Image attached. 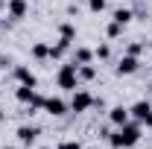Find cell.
I'll return each mask as SVG.
<instances>
[{
    "label": "cell",
    "mask_w": 152,
    "mask_h": 149,
    "mask_svg": "<svg viewBox=\"0 0 152 149\" xmlns=\"http://www.w3.org/2000/svg\"><path fill=\"white\" fill-rule=\"evenodd\" d=\"M58 149H82L76 140H64V143H58Z\"/></svg>",
    "instance_id": "ffe728a7"
},
{
    "label": "cell",
    "mask_w": 152,
    "mask_h": 149,
    "mask_svg": "<svg viewBox=\"0 0 152 149\" xmlns=\"http://www.w3.org/2000/svg\"><path fill=\"white\" fill-rule=\"evenodd\" d=\"M137 140H140V126H134V123H123V126L111 134V146H114V149L134 146Z\"/></svg>",
    "instance_id": "6da1fadb"
},
{
    "label": "cell",
    "mask_w": 152,
    "mask_h": 149,
    "mask_svg": "<svg viewBox=\"0 0 152 149\" xmlns=\"http://www.w3.org/2000/svg\"><path fill=\"white\" fill-rule=\"evenodd\" d=\"M0 6H3V0H0Z\"/></svg>",
    "instance_id": "cb8c5ba5"
},
{
    "label": "cell",
    "mask_w": 152,
    "mask_h": 149,
    "mask_svg": "<svg viewBox=\"0 0 152 149\" xmlns=\"http://www.w3.org/2000/svg\"><path fill=\"white\" fill-rule=\"evenodd\" d=\"M108 53H111L108 44H99V47H96V56H99V58H108Z\"/></svg>",
    "instance_id": "d6986e66"
},
{
    "label": "cell",
    "mask_w": 152,
    "mask_h": 149,
    "mask_svg": "<svg viewBox=\"0 0 152 149\" xmlns=\"http://www.w3.org/2000/svg\"><path fill=\"white\" fill-rule=\"evenodd\" d=\"M15 79H18L20 85H29V88H35V73H32L29 67H15Z\"/></svg>",
    "instance_id": "52a82bcc"
},
{
    "label": "cell",
    "mask_w": 152,
    "mask_h": 149,
    "mask_svg": "<svg viewBox=\"0 0 152 149\" xmlns=\"http://www.w3.org/2000/svg\"><path fill=\"white\" fill-rule=\"evenodd\" d=\"M137 70V56H123L120 58V64H117V73L120 76H129Z\"/></svg>",
    "instance_id": "8992f818"
},
{
    "label": "cell",
    "mask_w": 152,
    "mask_h": 149,
    "mask_svg": "<svg viewBox=\"0 0 152 149\" xmlns=\"http://www.w3.org/2000/svg\"><path fill=\"white\" fill-rule=\"evenodd\" d=\"M76 67L79 64H61V70H58V85L64 88V91H76V79H79V73H76Z\"/></svg>",
    "instance_id": "7a4b0ae2"
},
{
    "label": "cell",
    "mask_w": 152,
    "mask_h": 149,
    "mask_svg": "<svg viewBox=\"0 0 152 149\" xmlns=\"http://www.w3.org/2000/svg\"><path fill=\"white\" fill-rule=\"evenodd\" d=\"M76 73L82 76V79H94V76H96V70L91 67V64H79V67H76Z\"/></svg>",
    "instance_id": "5bb4252c"
},
{
    "label": "cell",
    "mask_w": 152,
    "mask_h": 149,
    "mask_svg": "<svg viewBox=\"0 0 152 149\" xmlns=\"http://www.w3.org/2000/svg\"><path fill=\"white\" fill-rule=\"evenodd\" d=\"M3 149H15V146H3Z\"/></svg>",
    "instance_id": "7402d4cb"
},
{
    "label": "cell",
    "mask_w": 152,
    "mask_h": 149,
    "mask_svg": "<svg viewBox=\"0 0 152 149\" xmlns=\"http://www.w3.org/2000/svg\"><path fill=\"white\" fill-rule=\"evenodd\" d=\"M120 32H123V26H120V23H114V20H111V23H108V38H117Z\"/></svg>",
    "instance_id": "2e32d148"
},
{
    "label": "cell",
    "mask_w": 152,
    "mask_h": 149,
    "mask_svg": "<svg viewBox=\"0 0 152 149\" xmlns=\"http://www.w3.org/2000/svg\"><path fill=\"white\" fill-rule=\"evenodd\" d=\"M91 56H94V53H91V50H88V47H79V50H76V64H88V61H91Z\"/></svg>",
    "instance_id": "4fadbf2b"
},
{
    "label": "cell",
    "mask_w": 152,
    "mask_h": 149,
    "mask_svg": "<svg viewBox=\"0 0 152 149\" xmlns=\"http://www.w3.org/2000/svg\"><path fill=\"white\" fill-rule=\"evenodd\" d=\"M0 120H3V111H0Z\"/></svg>",
    "instance_id": "603a6c76"
},
{
    "label": "cell",
    "mask_w": 152,
    "mask_h": 149,
    "mask_svg": "<svg viewBox=\"0 0 152 149\" xmlns=\"http://www.w3.org/2000/svg\"><path fill=\"white\" fill-rule=\"evenodd\" d=\"M32 56L35 58H50V47H47V44H35V47H32Z\"/></svg>",
    "instance_id": "9a60e30c"
},
{
    "label": "cell",
    "mask_w": 152,
    "mask_h": 149,
    "mask_svg": "<svg viewBox=\"0 0 152 149\" xmlns=\"http://www.w3.org/2000/svg\"><path fill=\"white\" fill-rule=\"evenodd\" d=\"M140 50H143V44H129V56H140Z\"/></svg>",
    "instance_id": "44dd1931"
},
{
    "label": "cell",
    "mask_w": 152,
    "mask_h": 149,
    "mask_svg": "<svg viewBox=\"0 0 152 149\" xmlns=\"http://www.w3.org/2000/svg\"><path fill=\"white\" fill-rule=\"evenodd\" d=\"M94 102H96V99H94V96H91L88 91H76V93H73V99H70V111L82 114V111H88Z\"/></svg>",
    "instance_id": "3957f363"
},
{
    "label": "cell",
    "mask_w": 152,
    "mask_h": 149,
    "mask_svg": "<svg viewBox=\"0 0 152 149\" xmlns=\"http://www.w3.org/2000/svg\"><path fill=\"white\" fill-rule=\"evenodd\" d=\"M88 6H91V12H102L105 9V0H88Z\"/></svg>",
    "instance_id": "ac0fdd59"
},
{
    "label": "cell",
    "mask_w": 152,
    "mask_h": 149,
    "mask_svg": "<svg viewBox=\"0 0 152 149\" xmlns=\"http://www.w3.org/2000/svg\"><path fill=\"white\" fill-rule=\"evenodd\" d=\"M44 108H47V114H53V117H61V114L67 111V105H64L58 96H50V99H44Z\"/></svg>",
    "instance_id": "5b68a950"
},
{
    "label": "cell",
    "mask_w": 152,
    "mask_h": 149,
    "mask_svg": "<svg viewBox=\"0 0 152 149\" xmlns=\"http://www.w3.org/2000/svg\"><path fill=\"white\" fill-rule=\"evenodd\" d=\"M73 35H76V29H73V26H70V23H61V38H58V44H61V47H70Z\"/></svg>",
    "instance_id": "8fae6325"
},
{
    "label": "cell",
    "mask_w": 152,
    "mask_h": 149,
    "mask_svg": "<svg viewBox=\"0 0 152 149\" xmlns=\"http://www.w3.org/2000/svg\"><path fill=\"white\" fill-rule=\"evenodd\" d=\"M132 117L137 120V123L152 126V105H149V102H134V105H132Z\"/></svg>",
    "instance_id": "277c9868"
},
{
    "label": "cell",
    "mask_w": 152,
    "mask_h": 149,
    "mask_svg": "<svg viewBox=\"0 0 152 149\" xmlns=\"http://www.w3.org/2000/svg\"><path fill=\"white\" fill-rule=\"evenodd\" d=\"M129 20H132V9H117V12H114V23L126 26Z\"/></svg>",
    "instance_id": "7c38bea8"
},
{
    "label": "cell",
    "mask_w": 152,
    "mask_h": 149,
    "mask_svg": "<svg viewBox=\"0 0 152 149\" xmlns=\"http://www.w3.org/2000/svg\"><path fill=\"white\" fill-rule=\"evenodd\" d=\"M18 137H20V143H32V140L38 137V129H35V126H20Z\"/></svg>",
    "instance_id": "30bf717a"
},
{
    "label": "cell",
    "mask_w": 152,
    "mask_h": 149,
    "mask_svg": "<svg viewBox=\"0 0 152 149\" xmlns=\"http://www.w3.org/2000/svg\"><path fill=\"white\" fill-rule=\"evenodd\" d=\"M9 15L15 20L23 18V15H26V0H9Z\"/></svg>",
    "instance_id": "ba28073f"
},
{
    "label": "cell",
    "mask_w": 152,
    "mask_h": 149,
    "mask_svg": "<svg viewBox=\"0 0 152 149\" xmlns=\"http://www.w3.org/2000/svg\"><path fill=\"white\" fill-rule=\"evenodd\" d=\"M64 50H67V47H61V44L50 47V58H61V56H64Z\"/></svg>",
    "instance_id": "e0dca14e"
},
{
    "label": "cell",
    "mask_w": 152,
    "mask_h": 149,
    "mask_svg": "<svg viewBox=\"0 0 152 149\" xmlns=\"http://www.w3.org/2000/svg\"><path fill=\"white\" fill-rule=\"evenodd\" d=\"M108 117H111V123H114V126H123V123H129V111H126L123 105L111 108V114H108Z\"/></svg>",
    "instance_id": "9c48e42d"
}]
</instances>
